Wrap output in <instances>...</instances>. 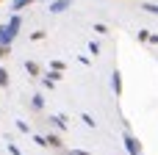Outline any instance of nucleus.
I'll return each instance as SVG.
<instances>
[{"label":"nucleus","mask_w":158,"mask_h":155,"mask_svg":"<svg viewBox=\"0 0 158 155\" xmlns=\"http://www.w3.org/2000/svg\"><path fill=\"white\" fill-rule=\"evenodd\" d=\"M25 69H28V72H31V75H36V72H39V67H36V64H33V61H28V64H25Z\"/></svg>","instance_id":"5"},{"label":"nucleus","mask_w":158,"mask_h":155,"mask_svg":"<svg viewBox=\"0 0 158 155\" xmlns=\"http://www.w3.org/2000/svg\"><path fill=\"white\" fill-rule=\"evenodd\" d=\"M19 25H22V19H19V17H11V19H8V25H6V28H0V44H11V39L17 36Z\"/></svg>","instance_id":"1"},{"label":"nucleus","mask_w":158,"mask_h":155,"mask_svg":"<svg viewBox=\"0 0 158 155\" xmlns=\"http://www.w3.org/2000/svg\"><path fill=\"white\" fill-rule=\"evenodd\" d=\"M25 6H31V0H14V3H11V8H14V11H22Z\"/></svg>","instance_id":"4"},{"label":"nucleus","mask_w":158,"mask_h":155,"mask_svg":"<svg viewBox=\"0 0 158 155\" xmlns=\"http://www.w3.org/2000/svg\"><path fill=\"white\" fill-rule=\"evenodd\" d=\"M125 144H128V150H131V155H139V144H136V139H125Z\"/></svg>","instance_id":"3"},{"label":"nucleus","mask_w":158,"mask_h":155,"mask_svg":"<svg viewBox=\"0 0 158 155\" xmlns=\"http://www.w3.org/2000/svg\"><path fill=\"white\" fill-rule=\"evenodd\" d=\"M69 8V0H56V3H50V11L53 14H61V11H67Z\"/></svg>","instance_id":"2"},{"label":"nucleus","mask_w":158,"mask_h":155,"mask_svg":"<svg viewBox=\"0 0 158 155\" xmlns=\"http://www.w3.org/2000/svg\"><path fill=\"white\" fill-rule=\"evenodd\" d=\"M6 83H8V72H6V69H0V86H6Z\"/></svg>","instance_id":"6"}]
</instances>
